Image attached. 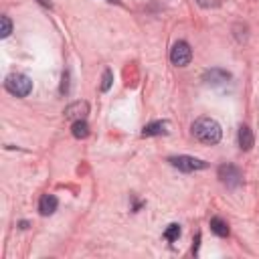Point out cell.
I'll list each match as a JSON object with an SVG mask.
<instances>
[{"mask_svg": "<svg viewBox=\"0 0 259 259\" xmlns=\"http://www.w3.org/2000/svg\"><path fill=\"white\" fill-rule=\"evenodd\" d=\"M192 136L198 142L212 146V144H219L221 142L223 130H221V125H219L217 119H212V117H198L192 123Z\"/></svg>", "mask_w": 259, "mask_h": 259, "instance_id": "obj_1", "label": "cell"}, {"mask_svg": "<svg viewBox=\"0 0 259 259\" xmlns=\"http://www.w3.org/2000/svg\"><path fill=\"white\" fill-rule=\"evenodd\" d=\"M4 87L14 97H26L32 91V81L22 73H10L4 81Z\"/></svg>", "mask_w": 259, "mask_h": 259, "instance_id": "obj_2", "label": "cell"}, {"mask_svg": "<svg viewBox=\"0 0 259 259\" xmlns=\"http://www.w3.org/2000/svg\"><path fill=\"white\" fill-rule=\"evenodd\" d=\"M168 162L174 166V168H178V170H182V172H194V170H204L208 164L204 162V160H200V158H194V156H170L168 158Z\"/></svg>", "mask_w": 259, "mask_h": 259, "instance_id": "obj_3", "label": "cell"}, {"mask_svg": "<svg viewBox=\"0 0 259 259\" xmlns=\"http://www.w3.org/2000/svg\"><path fill=\"white\" fill-rule=\"evenodd\" d=\"M170 61L176 67H186L192 61V49L186 40H178L174 42V47L170 49Z\"/></svg>", "mask_w": 259, "mask_h": 259, "instance_id": "obj_4", "label": "cell"}, {"mask_svg": "<svg viewBox=\"0 0 259 259\" xmlns=\"http://www.w3.org/2000/svg\"><path fill=\"white\" fill-rule=\"evenodd\" d=\"M219 178L229 188H239L243 184V172L233 164H221L219 166Z\"/></svg>", "mask_w": 259, "mask_h": 259, "instance_id": "obj_5", "label": "cell"}, {"mask_svg": "<svg viewBox=\"0 0 259 259\" xmlns=\"http://www.w3.org/2000/svg\"><path fill=\"white\" fill-rule=\"evenodd\" d=\"M202 81H204V83H208V85H227V83L231 81V73H227L225 69L214 67V69L204 71Z\"/></svg>", "mask_w": 259, "mask_h": 259, "instance_id": "obj_6", "label": "cell"}, {"mask_svg": "<svg viewBox=\"0 0 259 259\" xmlns=\"http://www.w3.org/2000/svg\"><path fill=\"white\" fill-rule=\"evenodd\" d=\"M63 113H65V119H71V121L85 119V115L89 113V105H87V101H75V103L67 105Z\"/></svg>", "mask_w": 259, "mask_h": 259, "instance_id": "obj_7", "label": "cell"}, {"mask_svg": "<svg viewBox=\"0 0 259 259\" xmlns=\"http://www.w3.org/2000/svg\"><path fill=\"white\" fill-rule=\"evenodd\" d=\"M170 132V123L166 119H158V121H152L148 125H144L142 130V136L144 138H152V136H166Z\"/></svg>", "mask_w": 259, "mask_h": 259, "instance_id": "obj_8", "label": "cell"}, {"mask_svg": "<svg viewBox=\"0 0 259 259\" xmlns=\"http://www.w3.org/2000/svg\"><path fill=\"white\" fill-rule=\"evenodd\" d=\"M57 206H59V200H57L55 194H42L40 200H38V212H40L42 217L53 214V212L57 210Z\"/></svg>", "mask_w": 259, "mask_h": 259, "instance_id": "obj_9", "label": "cell"}, {"mask_svg": "<svg viewBox=\"0 0 259 259\" xmlns=\"http://www.w3.org/2000/svg\"><path fill=\"white\" fill-rule=\"evenodd\" d=\"M253 144H255V138H253V132L247 127V125H241L239 127V146H241V150H251L253 148Z\"/></svg>", "mask_w": 259, "mask_h": 259, "instance_id": "obj_10", "label": "cell"}, {"mask_svg": "<svg viewBox=\"0 0 259 259\" xmlns=\"http://www.w3.org/2000/svg\"><path fill=\"white\" fill-rule=\"evenodd\" d=\"M71 134H73V138H77V140L87 138V136H89V125H87V121H85V119H77V121H73V125H71Z\"/></svg>", "mask_w": 259, "mask_h": 259, "instance_id": "obj_11", "label": "cell"}, {"mask_svg": "<svg viewBox=\"0 0 259 259\" xmlns=\"http://www.w3.org/2000/svg\"><path fill=\"white\" fill-rule=\"evenodd\" d=\"M208 225H210V231H212L214 235H219V237H227V235H229V225H227L221 217H212Z\"/></svg>", "mask_w": 259, "mask_h": 259, "instance_id": "obj_12", "label": "cell"}, {"mask_svg": "<svg viewBox=\"0 0 259 259\" xmlns=\"http://www.w3.org/2000/svg\"><path fill=\"white\" fill-rule=\"evenodd\" d=\"M178 237H180V225H176V223L168 225V229L164 231V239L166 241H176Z\"/></svg>", "mask_w": 259, "mask_h": 259, "instance_id": "obj_13", "label": "cell"}, {"mask_svg": "<svg viewBox=\"0 0 259 259\" xmlns=\"http://www.w3.org/2000/svg\"><path fill=\"white\" fill-rule=\"evenodd\" d=\"M0 24H2V28H0V36L6 38V36L12 32V20L4 14V16H0Z\"/></svg>", "mask_w": 259, "mask_h": 259, "instance_id": "obj_14", "label": "cell"}, {"mask_svg": "<svg viewBox=\"0 0 259 259\" xmlns=\"http://www.w3.org/2000/svg\"><path fill=\"white\" fill-rule=\"evenodd\" d=\"M111 83H113V73H111V69H105L103 77H101V91H109Z\"/></svg>", "mask_w": 259, "mask_h": 259, "instance_id": "obj_15", "label": "cell"}, {"mask_svg": "<svg viewBox=\"0 0 259 259\" xmlns=\"http://www.w3.org/2000/svg\"><path fill=\"white\" fill-rule=\"evenodd\" d=\"M196 4L202 8H217L221 4V0H196Z\"/></svg>", "mask_w": 259, "mask_h": 259, "instance_id": "obj_16", "label": "cell"}, {"mask_svg": "<svg viewBox=\"0 0 259 259\" xmlns=\"http://www.w3.org/2000/svg\"><path fill=\"white\" fill-rule=\"evenodd\" d=\"M69 91V73L65 71L63 73V83H61V93H67Z\"/></svg>", "mask_w": 259, "mask_h": 259, "instance_id": "obj_17", "label": "cell"}, {"mask_svg": "<svg viewBox=\"0 0 259 259\" xmlns=\"http://www.w3.org/2000/svg\"><path fill=\"white\" fill-rule=\"evenodd\" d=\"M38 2H40V4H45V6H49V8H51V2H47V0H38Z\"/></svg>", "mask_w": 259, "mask_h": 259, "instance_id": "obj_18", "label": "cell"}, {"mask_svg": "<svg viewBox=\"0 0 259 259\" xmlns=\"http://www.w3.org/2000/svg\"><path fill=\"white\" fill-rule=\"evenodd\" d=\"M109 2H115V0H109Z\"/></svg>", "mask_w": 259, "mask_h": 259, "instance_id": "obj_19", "label": "cell"}]
</instances>
